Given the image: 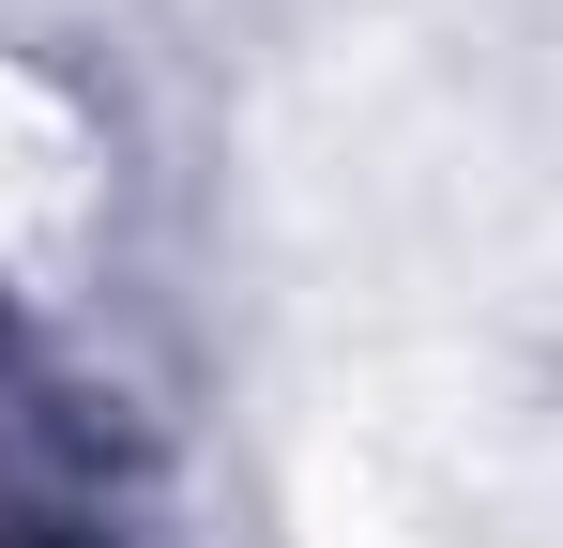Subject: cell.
<instances>
[{"instance_id": "1", "label": "cell", "mask_w": 563, "mask_h": 548, "mask_svg": "<svg viewBox=\"0 0 563 548\" xmlns=\"http://www.w3.org/2000/svg\"><path fill=\"white\" fill-rule=\"evenodd\" d=\"M0 548H107V518H92V487H77V457H62V427L15 412V396H0Z\"/></svg>"}]
</instances>
